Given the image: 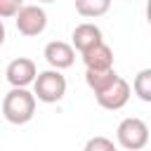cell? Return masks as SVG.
<instances>
[{"instance_id": "obj_11", "label": "cell", "mask_w": 151, "mask_h": 151, "mask_svg": "<svg viewBox=\"0 0 151 151\" xmlns=\"http://www.w3.org/2000/svg\"><path fill=\"white\" fill-rule=\"evenodd\" d=\"M111 9V0H76V12L87 19H97Z\"/></svg>"}, {"instance_id": "obj_7", "label": "cell", "mask_w": 151, "mask_h": 151, "mask_svg": "<svg viewBox=\"0 0 151 151\" xmlns=\"http://www.w3.org/2000/svg\"><path fill=\"white\" fill-rule=\"evenodd\" d=\"M42 57H45V61L52 68H59L61 71V68L73 66V61H76V47L68 45V42H64V40H52V42L45 45Z\"/></svg>"}, {"instance_id": "obj_17", "label": "cell", "mask_w": 151, "mask_h": 151, "mask_svg": "<svg viewBox=\"0 0 151 151\" xmlns=\"http://www.w3.org/2000/svg\"><path fill=\"white\" fill-rule=\"evenodd\" d=\"M146 2H151V0H146Z\"/></svg>"}, {"instance_id": "obj_14", "label": "cell", "mask_w": 151, "mask_h": 151, "mask_svg": "<svg viewBox=\"0 0 151 151\" xmlns=\"http://www.w3.org/2000/svg\"><path fill=\"white\" fill-rule=\"evenodd\" d=\"M21 7H24V0H0V17L5 19L17 17Z\"/></svg>"}, {"instance_id": "obj_6", "label": "cell", "mask_w": 151, "mask_h": 151, "mask_svg": "<svg viewBox=\"0 0 151 151\" xmlns=\"http://www.w3.org/2000/svg\"><path fill=\"white\" fill-rule=\"evenodd\" d=\"M5 78H7V83H9L12 87H26V85L35 83L38 68H35L33 59H28V57H17V59H12V61L7 64Z\"/></svg>"}, {"instance_id": "obj_3", "label": "cell", "mask_w": 151, "mask_h": 151, "mask_svg": "<svg viewBox=\"0 0 151 151\" xmlns=\"http://www.w3.org/2000/svg\"><path fill=\"white\" fill-rule=\"evenodd\" d=\"M116 139H118V146L127 149V151H139L149 144V127L142 118H125L118 123V130H116Z\"/></svg>"}, {"instance_id": "obj_15", "label": "cell", "mask_w": 151, "mask_h": 151, "mask_svg": "<svg viewBox=\"0 0 151 151\" xmlns=\"http://www.w3.org/2000/svg\"><path fill=\"white\" fill-rule=\"evenodd\" d=\"M146 21L151 24V2H146Z\"/></svg>"}, {"instance_id": "obj_4", "label": "cell", "mask_w": 151, "mask_h": 151, "mask_svg": "<svg viewBox=\"0 0 151 151\" xmlns=\"http://www.w3.org/2000/svg\"><path fill=\"white\" fill-rule=\"evenodd\" d=\"M14 24H17V31H19L21 35L33 38V35H40V33L45 31V26H47V14H45V9L38 7V5H24V7L19 9Z\"/></svg>"}, {"instance_id": "obj_5", "label": "cell", "mask_w": 151, "mask_h": 151, "mask_svg": "<svg viewBox=\"0 0 151 151\" xmlns=\"http://www.w3.org/2000/svg\"><path fill=\"white\" fill-rule=\"evenodd\" d=\"M130 94H132L130 83L118 76L116 83H111L106 90L97 92L94 97H97V104H99L101 109H106V111H118V109H123V106L130 101Z\"/></svg>"}, {"instance_id": "obj_9", "label": "cell", "mask_w": 151, "mask_h": 151, "mask_svg": "<svg viewBox=\"0 0 151 151\" xmlns=\"http://www.w3.org/2000/svg\"><path fill=\"white\" fill-rule=\"evenodd\" d=\"M83 61L85 68H113V52L106 42H99L87 52H83Z\"/></svg>"}, {"instance_id": "obj_16", "label": "cell", "mask_w": 151, "mask_h": 151, "mask_svg": "<svg viewBox=\"0 0 151 151\" xmlns=\"http://www.w3.org/2000/svg\"><path fill=\"white\" fill-rule=\"evenodd\" d=\"M38 2H57V0H38Z\"/></svg>"}, {"instance_id": "obj_12", "label": "cell", "mask_w": 151, "mask_h": 151, "mask_svg": "<svg viewBox=\"0 0 151 151\" xmlns=\"http://www.w3.org/2000/svg\"><path fill=\"white\" fill-rule=\"evenodd\" d=\"M132 90H134V94H137L142 101L151 104V68H142V71L134 76Z\"/></svg>"}, {"instance_id": "obj_10", "label": "cell", "mask_w": 151, "mask_h": 151, "mask_svg": "<svg viewBox=\"0 0 151 151\" xmlns=\"http://www.w3.org/2000/svg\"><path fill=\"white\" fill-rule=\"evenodd\" d=\"M116 78H118V73L113 68H87L85 71V83L94 94L106 90L111 83H116Z\"/></svg>"}, {"instance_id": "obj_13", "label": "cell", "mask_w": 151, "mask_h": 151, "mask_svg": "<svg viewBox=\"0 0 151 151\" xmlns=\"http://www.w3.org/2000/svg\"><path fill=\"white\" fill-rule=\"evenodd\" d=\"M116 144L113 139H106V137H92L85 142V151H113Z\"/></svg>"}, {"instance_id": "obj_2", "label": "cell", "mask_w": 151, "mask_h": 151, "mask_svg": "<svg viewBox=\"0 0 151 151\" xmlns=\"http://www.w3.org/2000/svg\"><path fill=\"white\" fill-rule=\"evenodd\" d=\"M33 92L38 97V101L45 104H57L64 99L66 94V78L59 73V68H50V71H40L35 83H33Z\"/></svg>"}, {"instance_id": "obj_1", "label": "cell", "mask_w": 151, "mask_h": 151, "mask_svg": "<svg viewBox=\"0 0 151 151\" xmlns=\"http://www.w3.org/2000/svg\"><path fill=\"white\" fill-rule=\"evenodd\" d=\"M35 92H28L26 87H12L2 99V116L12 125H24L35 113Z\"/></svg>"}, {"instance_id": "obj_8", "label": "cell", "mask_w": 151, "mask_h": 151, "mask_svg": "<svg viewBox=\"0 0 151 151\" xmlns=\"http://www.w3.org/2000/svg\"><path fill=\"white\" fill-rule=\"evenodd\" d=\"M71 40H73V47H76L80 54H83V52H87L90 47H94V45L104 42V38H101V28H99V26H94V24H90V21L78 24V26L73 28Z\"/></svg>"}]
</instances>
